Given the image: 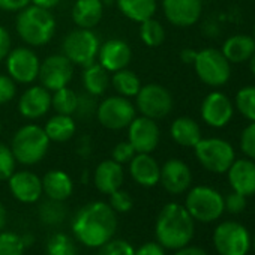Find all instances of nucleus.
Returning a JSON list of instances; mask_svg holds the SVG:
<instances>
[{"label":"nucleus","instance_id":"obj_31","mask_svg":"<svg viewBox=\"0 0 255 255\" xmlns=\"http://www.w3.org/2000/svg\"><path fill=\"white\" fill-rule=\"evenodd\" d=\"M110 80H111V86L116 89V92L125 98H135L143 86L140 77L134 71L128 69V68L113 72Z\"/></svg>","mask_w":255,"mask_h":255},{"label":"nucleus","instance_id":"obj_17","mask_svg":"<svg viewBox=\"0 0 255 255\" xmlns=\"http://www.w3.org/2000/svg\"><path fill=\"white\" fill-rule=\"evenodd\" d=\"M162 11L167 21L176 27L194 26L203 12L201 0H162Z\"/></svg>","mask_w":255,"mask_h":255},{"label":"nucleus","instance_id":"obj_13","mask_svg":"<svg viewBox=\"0 0 255 255\" xmlns=\"http://www.w3.org/2000/svg\"><path fill=\"white\" fill-rule=\"evenodd\" d=\"M74 77V65L65 54H51L41 62L39 81L50 92L69 86Z\"/></svg>","mask_w":255,"mask_h":255},{"label":"nucleus","instance_id":"obj_23","mask_svg":"<svg viewBox=\"0 0 255 255\" xmlns=\"http://www.w3.org/2000/svg\"><path fill=\"white\" fill-rule=\"evenodd\" d=\"M123 180H125L123 167H122V164H119L113 159L102 161L95 170L93 182H95V186L98 188V191L102 194L110 195L111 192L120 189L123 185Z\"/></svg>","mask_w":255,"mask_h":255},{"label":"nucleus","instance_id":"obj_25","mask_svg":"<svg viewBox=\"0 0 255 255\" xmlns=\"http://www.w3.org/2000/svg\"><path fill=\"white\" fill-rule=\"evenodd\" d=\"M42 192L56 201H65L74 192V182L63 170H51L42 179Z\"/></svg>","mask_w":255,"mask_h":255},{"label":"nucleus","instance_id":"obj_27","mask_svg":"<svg viewBox=\"0 0 255 255\" xmlns=\"http://www.w3.org/2000/svg\"><path fill=\"white\" fill-rule=\"evenodd\" d=\"M221 51L230 63H245L255 51V39L249 35H233L224 42Z\"/></svg>","mask_w":255,"mask_h":255},{"label":"nucleus","instance_id":"obj_56","mask_svg":"<svg viewBox=\"0 0 255 255\" xmlns=\"http://www.w3.org/2000/svg\"><path fill=\"white\" fill-rule=\"evenodd\" d=\"M0 132H2V120H0Z\"/></svg>","mask_w":255,"mask_h":255},{"label":"nucleus","instance_id":"obj_21","mask_svg":"<svg viewBox=\"0 0 255 255\" xmlns=\"http://www.w3.org/2000/svg\"><path fill=\"white\" fill-rule=\"evenodd\" d=\"M129 174L140 186L152 188L159 183L161 167L150 153H135L129 161Z\"/></svg>","mask_w":255,"mask_h":255},{"label":"nucleus","instance_id":"obj_42","mask_svg":"<svg viewBox=\"0 0 255 255\" xmlns=\"http://www.w3.org/2000/svg\"><path fill=\"white\" fill-rule=\"evenodd\" d=\"M240 149L248 158L255 159V122L249 123L243 129L240 135Z\"/></svg>","mask_w":255,"mask_h":255},{"label":"nucleus","instance_id":"obj_11","mask_svg":"<svg viewBox=\"0 0 255 255\" xmlns=\"http://www.w3.org/2000/svg\"><path fill=\"white\" fill-rule=\"evenodd\" d=\"M213 245L219 255H246L251 248V237L242 224L227 221L215 228Z\"/></svg>","mask_w":255,"mask_h":255},{"label":"nucleus","instance_id":"obj_50","mask_svg":"<svg viewBox=\"0 0 255 255\" xmlns=\"http://www.w3.org/2000/svg\"><path fill=\"white\" fill-rule=\"evenodd\" d=\"M62 0H30V5H35L38 8H44L51 11L53 8H56Z\"/></svg>","mask_w":255,"mask_h":255},{"label":"nucleus","instance_id":"obj_3","mask_svg":"<svg viewBox=\"0 0 255 255\" xmlns=\"http://www.w3.org/2000/svg\"><path fill=\"white\" fill-rule=\"evenodd\" d=\"M57 23L54 15L44 8L29 5L15 18V30L27 47H44L56 35Z\"/></svg>","mask_w":255,"mask_h":255},{"label":"nucleus","instance_id":"obj_34","mask_svg":"<svg viewBox=\"0 0 255 255\" xmlns=\"http://www.w3.org/2000/svg\"><path fill=\"white\" fill-rule=\"evenodd\" d=\"M236 108L245 119L255 122V86H246L237 92Z\"/></svg>","mask_w":255,"mask_h":255},{"label":"nucleus","instance_id":"obj_57","mask_svg":"<svg viewBox=\"0 0 255 255\" xmlns=\"http://www.w3.org/2000/svg\"><path fill=\"white\" fill-rule=\"evenodd\" d=\"M254 249H255V236H254Z\"/></svg>","mask_w":255,"mask_h":255},{"label":"nucleus","instance_id":"obj_35","mask_svg":"<svg viewBox=\"0 0 255 255\" xmlns=\"http://www.w3.org/2000/svg\"><path fill=\"white\" fill-rule=\"evenodd\" d=\"M47 255H77V248L69 236L56 233L47 243Z\"/></svg>","mask_w":255,"mask_h":255},{"label":"nucleus","instance_id":"obj_58","mask_svg":"<svg viewBox=\"0 0 255 255\" xmlns=\"http://www.w3.org/2000/svg\"><path fill=\"white\" fill-rule=\"evenodd\" d=\"M254 39H255V26H254Z\"/></svg>","mask_w":255,"mask_h":255},{"label":"nucleus","instance_id":"obj_9","mask_svg":"<svg viewBox=\"0 0 255 255\" xmlns=\"http://www.w3.org/2000/svg\"><path fill=\"white\" fill-rule=\"evenodd\" d=\"M194 69L197 77L210 87L224 86L231 75V66L221 50L204 48L197 53Z\"/></svg>","mask_w":255,"mask_h":255},{"label":"nucleus","instance_id":"obj_49","mask_svg":"<svg viewBox=\"0 0 255 255\" xmlns=\"http://www.w3.org/2000/svg\"><path fill=\"white\" fill-rule=\"evenodd\" d=\"M174 255H207V252L201 248L197 246H183L180 249H177V252Z\"/></svg>","mask_w":255,"mask_h":255},{"label":"nucleus","instance_id":"obj_51","mask_svg":"<svg viewBox=\"0 0 255 255\" xmlns=\"http://www.w3.org/2000/svg\"><path fill=\"white\" fill-rule=\"evenodd\" d=\"M197 53H198V51H195V50H192V48H185V50L180 51V60H182L185 65H194L195 57H197Z\"/></svg>","mask_w":255,"mask_h":255},{"label":"nucleus","instance_id":"obj_33","mask_svg":"<svg viewBox=\"0 0 255 255\" xmlns=\"http://www.w3.org/2000/svg\"><path fill=\"white\" fill-rule=\"evenodd\" d=\"M140 38L147 47H159L165 41V29L158 20L149 18L140 23Z\"/></svg>","mask_w":255,"mask_h":255},{"label":"nucleus","instance_id":"obj_7","mask_svg":"<svg viewBox=\"0 0 255 255\" xmlns=\"http://www.w3.org/2000/svg\"><path fill=\"white\" fill-rule=\"evenodd\" d=\"M198 162L210 173H227L236 159L233 146L222 138H201L194 146Z\"/></svg>","mask_w":255,"mask_h":255},{"label":"nucleus","instance_id":"obj_26","mask_svg":"<svg viewBox=\"0 0 255 255\" xmlns=\"http://www.w3.org/2000/svg\"><path fill=\"white\" fill-rule=\"evenodd\" d=\"M170 135L182 147H194L203 137L200 125L191 117H177L170 126Z\"/></svg>","mask_w":255,"mask_h":255},{"label":"nucleus","instance_id":"obj_12","mask_svg":"<svg viewBox=\"0 0 255 255\" xmlns=\"http://www.w3.org/2000/svg\"><path fill=\"white\" fill-rule=\"evenodd\" d=\"M6 74L17 84H32L38 80L41 60L32 47H17L5 59Z\"/></svg>","mask_w":255,"mask_h":255},{"label":"nucleus","instance_id":"obj_19","mask_svg":"<svg viewBox=\"0 0 255 255\" xmlns=\"http://www.w3.org/2000/svg\"><path fill=\"white\" fill-rule=\"evenodd\" d=\"M8 185L11 194L20 203L33 204L42 195V179H39L38 174L27 170L14 171L8 179Z\"/></svg>","mask_w":255,"mask_h":255},{"label":"nucleus","instance_id":"obj_2","mask_svg":"<svg viewBox=\"0 0 255 255\" xmlns=\"http://www.w3.org/2000/svg\"><path fill=\"white\" fill-rule=\"evenodd\" d=\"M194 218L185 206L168 203L162 207L156 219V239L158 243L167 249H180L186 246L194 236Z\"/></svg>","mask_w":255,"mask_h":255},{"label":"nucleus","instance_id":"obj_22","mask_svg":"<svg viewBox=\"0 0 255 255\" xmlns=\"http://www.w3.org/2000/svg\"><path fill=\"white\" fill-rule=\"evenodd\" d=\"M227 173L233 191L245 197L255 194V162L252 159H234Z\"/></svg>","mask_w":255,"mask_h":255},{"label":"nucleus","instance_id":"obj_36","mask_svg":"<svg viewBox=\"0 0 255 255\" xmlns=\"http://www.w3.org/2000/svg\"><path fill=\"white\" fill-rule=\"evenodd\" d=\"M41 219L48 225H57L60 224L66 216V207L63 206V201L48 200L41 206L39 210Z\"/></svg>","mask_w":255,"mask_h":255},{"label":"nucleus","instance_id":"obj_40","mask_svg":"<svg viewBox=\"0 0 255 255\" xmlns=\"http://www.w3.org/2000/svg\"><path fill=\"white\" fill-rule=\"evenodd\" d=\"M108 204L117 213H128L132 209L134 201H132V197L129 195V192H126L120 188V189L110 194V203Z\"/></svg>","mask_w":255,"mask_h":255},{"label":"nucleus","instance_id":"obj_39","mask_svg":"<svg viewBox=\"0 0 255 255\" xmlns=\"http://www.w3.org/2000/svg\"><path fill=\"white\" fill-rule=\"evenodd\" d=\"M98 255H134V248L126 240H108L102 246H99Z\"/></svg>","mask_w":255,"mask_h":255},{"label":"nucleus","instance_id":"obj_4","mask_svg":"<svg viewBox=\"0 0 255 255\" xmlns=\"http://www.w3.org/2000/svg\"><path fill=\"white\" fill-rule=\"evenodd\" d=\"M50 143L51 141L44 128L35 123H27L14 134L9 147L17 162L23 165H35L45 158Z\"/></svg>","mask_w":255,"mask_h":255},{"label":"nucleus","instance_id":"obj_1","mask_svg":"<svg viewBox=\"0 0 255 255\" xmlns=\"http://www.w3.org/2000/svg\"><path fill=\"white\" fill-rule=\"evenodd\" d=\"M116 230V212L104 201L87 203L75 213L72 221L74 236L87 248L102 246L114 236Z\"/></svg>","mask_w":255,"mask_h":255},{"label":"nucleus","instance_id":"obj_41","mask_svg":"<svg viewBox=\"0 0 255 255\" xmlns=\"http://www.w3.org/2000/svg\"><path fill=\"white\" fill-rule=\"evenodd\" d=\"M96 108H98V104H96V98L89 95V93H83V95H78V104H77V110H75V114L80 117V119H86L89 120L92 116L96 114Z\"/></svg>","mask_w":255,"mask_h":255},{"label":"nucleus","instance_id":"obj_43","mask_svg":"<svg viewBox=\"0 0 255 255\" xmlns=\"http://www.w3.org/2000/svg\"><path fill=\"white\" fill-rule=\"evenodd\" d=\"M135 150L132 147V144L129 141H120L114 146L113 152H111V159L119 162V164H129V161L135 156Z\"/></svg>","mask_w":255,"mask_h":255},{"label":"nucleus","instance_id":"obj_48","mask_svg":"<svg viewBox=\"0 0 255 255\" xmlns=\"http://www.w3.org/2000/svg\"><path fill=\"white\" fill-rule=\"evenodd\" d=\"M134 255H165L164 246L156 242H149L141 245L137 251H134Z\"/></svg>","mask_w":255,"mask_h":255},{"label":"nucleus","instance_id":"obj_18","mask_svg":"<svg viewBox=\"0 0 255 255\" xmlns=\"http://www.w3.org/2000/svg\"><path fill=\"white\" fill-rule=\"evenodd\" d=\"M51 108V92L44 86H30L18 99V111L27 120L44 117Z\"/></svg>","mask_w":255,"mask_h":255},{"label":"nucleus","instance_id":"obj_44","mask_svg":"<svg viewBox=\"0 0 255 255\" xmlns=\"http://www.w3.org/2000/svg\"><path fill=\"white\" fill-rule=\"evenodd\" d=\"M17 95V83L8 75L0 74V105L11 102Z\"/></svg>","mask_w":255,"mask_h":255},{"label":"nucleus","instance_id":"obj_28","mask_svg":"<svg viewBox=\"0 0 255 255\" xmlns=\"http://www.w3.org/2000/svg\"><path fill=\"white\" fill-rule=\"evenodd\" d=\"M114 3L122 15L135 23H143L153 18L158 9L156 0H114Z\"/></svg>","mask_w":255,"mask_h":255},{"label":"nucleus","instance_id":"obj_38","mask_svg":"<svg viewBox=\"0 0 255 255\" xmlns=\"http://www.w3.org/2000/svg\"><path fill=\"white\" fill-rule=\"evenodd\" d=\"M17 161L12 155L9 146L0 143V182L8 180L9 176L15 171Z\"/></svg>","mask_w":255,"mask_h":255},{"label":"nucleus","instance_id":"obj_15","mask_svg":"<svg viewBox=\"0 0 255 255\" xmlns=\"http://www.w3.org/2000/svg\"><path fill=\"white\" fill-rule=\"evenodd\" d=\"M233 102L222 92H210L201 102V119L212 128L227 126L233 119Z\"/></svg>","mask_w":255,"mask_h":255},{"label":"nucleus","instance_id":"obj_30","mask_svg":"<svg viewBox=\"0 0 255 255\" xmlns=\"http://www.w3.org/2000/svg\"><path fill=\"white\" fill-rule=\"evenodd\" d=\"M44 131L50 141L54 143H66L69 141L75 131H77V123L72 116L59 114L56 113L53 117H50L44 126Z\"/></svg>","mask_w":255,"mask_h":255},{"label":"nucleus","instance_id":"obj_54","mask_svg":"<svg viewBox=\"0 0 255 255\" xmlns=\"http://www.w3.org/2000/svg\"><path fill=\"white\" fill-rule=\"evenodd\" d=\"M248 62H249V69H251V72H252L254 77H255V51H254V54L251 56V59H249Z\"/></svg>","mask_w":255,"mask_h":255},{"label":"nucleus","instance_id":"obj_8","mask_svg":"<svg viewBox=\"0 0 255 255\" xmlns=\"http://www.w3.org/2000/svg\"><path fill=\"white\" fill-rule=\"evenodd\" d=\"M95 116L107 129L120 131L129 126V123L137 117V108L129 98L116 95L102 99L98 104Z\"/></svg>","mask_w":255,"mask_h":255},{"label":"nucleus","instance_id":"obj_47","mask_svg":"<svg viewBox=\"0 0 255 255\" xmlns=\"http://www.w3.org/2000/svg\"><path fill=\"white\" fill-rule=\"evenodd\" d=\"M29 5H30V0H0V11L20 12Z\"/></svg>","mask_w":255,"mask_h":255},{"label":"nucleus","instance_id":"obj_53","mask_svg":"<svg viewBox=\"0 0 255 255\" xmlns=\"http://www.w3.org/2000/svg\"><path fill=\"white\" fill-rule=\"evenodd\" d=\"M6 225V210L5 206L0 203V231H2Z\"/></svg>","mask_w":255,"mask_h":255},{"label":"nucleus","instance_id":"obj_45","mask_svg":"<svg viewBox=\"0 0 255 255\" xmlns=\"http://www.w3.org/2000/svg\"><path fill=\"white\" fill-rule=\"evenodd\" d=\"M224 204H225V209L230 212V213H242L246 207V197L233 191L230 195H227V198L224 200Z\"/></svg>","mask_w":255,"mask_h":255},{"label":"nucleus","instance_id":"obj_6","mask_svg":"<svg viewBox=\"0 0 255 255\" xmlns=\"http://www.w3.org/2000/svg\"><path fill=\"white\" fill-rule=\"evenodd\" d=\"M186 210L189 215L200 222H213L224 213L225 204L224 197L210 186H195L188 192Z\"/></svg>","mask_w":255,"mask_h":255},{"label":"nucleus","instance_id":"obj_37","mask_svg":"<svg viewBox=\"0 0 255 255\" xmlns=\"http://www.w3.org/2000/svg\"><path fill=\"white\" fill-rule=\"evenodd\" d=\"M24 243L21 237L11 231H0V255H24Z\"/></svg>","mask_w":255,"mask_h":255},{"label":"nucleus","instance_id":"obj_32","mask_svg":"<svg viewBox=\"0 0 255 255\" xmlns=\"http://www.w3.org/2000/svg\"><path fill=\"white\" fill-rule=\"evenodd\" d=\"M78 104V93L71 87H62L56 92H51V108L59 114L74 116Z\"/></svg>","mask_w":255,"mask_h":255},{"label":"nucleus","instance_id":"obj_20","mask_svg":"<svg viewBox=\"0 0 255 255\" xmlns=\"http://www.w3.org/2000/svg\"><path fill=\"white\" fill-rule=\"evenodd\" d=\"M159 182L162 183L164 189L173 195L183 194L192 183V173L188 164L180 159H168L161 167V177Z\"/></svg>","mask_w":255,"mask_h":255},{"label":"nucleus","instance_id":"obj_24","mask_svg":"<svg viewBox=\"0 0 255 255\" xmlns=\"http://www.w3.org/2000/svg\"><path fill=\"white\" fill-rule=\"evenodd\" d=\"M102 0H77L72 6V21L80 29H95L104 17Z\"/></svg>","mask_w":255,"mask_h":255},{"label":"nucleus","instance_id":"obj_46","mask_svg":"<svg viewBox=\"0 0 255 255\" xmlns=\"http://www.w3.org/2000/svg\"><path fill=\"white\" fill-rule=\"evenodd\" d=\"M12 50V38L6 27L0 26V62L5 60Z\"/></svg>","mask_w":255,"mask_h":255},{"label":"nucleus","instance_id":"obj_29","mask_svg":"<svg viewBox=\"0 0 255 255\" xmlns=\"http://www.w3.org/2000/svg\"><path fill=\"white\" fill-rule=\"evenodd\" d=\"M81 81H83V87L86 90V93L98 98L105 95V92L110 87V72L107 69H104L98 62L84 66L83 74H81Z\"/></svg>","mask_w":255,"mask_h":255},{"label":"nucleus","instance_id":"obj_14","mask_svg":"<svg viewBox=\"0 0 255 255\" xmlns=\"http://www.w3.org/2000/svg\"><path fill=\"white\" fill-rule=\"evenodd\" d=\"M161 140V129L156 120L146 116L135 117L128 126V141L137 153H152Z\"/></svg>","mask_w":255,"mask_h":255},{"label":"nucleus","instance_id":"obj_55","mask_svg":"<svg viewBox=\"0 0 255 255\" xmlns=\"http://www.w3.org/2000/svg\"><path fill=\"white\" fill-rule=\"evenodd\" d=\"M102 2H104V5H110V3L114 2V0H102Z\"/></svg>","mask_w":255,"mask_h":255},{"label":"nucleus","instance_id":"obj_52","mask_svg":"<svg viewBox=\"0 0 255 255\" xmlns=\"http://www.w3.org/2000/svg\"><path fill=\"white\" fill-rule=\"evenodd\" d=\"M90 138L89 137H83L81 140H80V144H78V153L81 155V156H89V153H90Z\"/></svg>","mask_w":255,"mask_h":255},{"label":"nucleus","instance_id":"obj_5","mask_svg":"<svg viewBox=\"0 0 255 255\" xmlns=\"http://www.w3.org/2000/svg\"><path fill=\"white\" fill-rule=\"evenodd\" d=\"M101 41L93 29H80L69 32L62 42V54H65L72 65L89 66L96 62Z\"/></svg>","mask_w":255,"mask_h":255},{"label":"nucleus","instance_id":"obj_16","mask_svg":"<svg viewBox=\"0 0 255 255\" xmlns=\"http://www.w3.org/2000/svg\"><path fill=\"white\" fill-rule=\"evenodd\" d=\"M132 60V48L126 41L113 38L101 44L96 62L110 74L128 68Z\"/></svg>","mask_w":255,"mask_h":255},{"label":"nucleus","instance_id":"obj_10","mask_svg":"<svg viewBox=\"0 0 255 255\" xmlns=\"http://www.w3.org/2000/svg\"><path fill=\"white\" fill-rule=\"evenodd\" d=\"M173 95L167 87L158 83H149L141 86L140 92L135 96V108L153 120L167 117L173 110Z\"/></svg>","mask_w":255,"mask_h":255}]
</instances>
